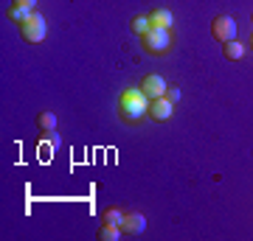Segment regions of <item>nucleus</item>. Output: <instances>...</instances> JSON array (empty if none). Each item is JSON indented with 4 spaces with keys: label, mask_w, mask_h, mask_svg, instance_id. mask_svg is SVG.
Here are the masks:
<instances>
[{
    "label": "nucleus",
    "mask_w": 253,
    "mask_h": 241,
    "mask_svg": "<svg viewBox=\"0 0 253 241\" xmlns=\"http://www.w3.org/2000/svg\"><path fill=\"white\" fill-rule=\"evenodd\" d=\"M118 112L126 124H138L144 115H149V99L141 87H129L118 99Z\"/></svg>",
    "instance_id": "nucleus-1"
},
{
    "label": "nucleus",
    "mask_w": 253,
    "mask_h": 241,
    "mask_svg": "<svg viewBox=\"0 0 253 241\" xmlns=\"http://www.w3.org/2000/svg\"><path fill=\"white\" fill-rule=\"evenodd\" d=\"M141 39H144V48L149 54H163V51H169V42H172L169 39V28H158V26H152Z\"/></svg>",
    "instance_id": "nucleus-2"
},
{
    "label": "nucleus",
    "mask_w": 253,
    "mask_h": 241,
    "mask_svg": "<svg viewBox=\"0 0 253 241\" xmlns=\"http://www.w3.org/2000/svg\"><path fill=\"white\" fill-rule=\"evenodd\" d=\"M20 34H23V39H26V42H42V39H45V20L31 11V14H28V20H23V23H20Z\"/></svg>",
    "instance_id": "nucleus-3"
},
{
    "label": "nucleus",
    "mask_w": 253,
    "mask_h": 241,
    "mask_svg": "<svg viewBox=\"0 0 253 241\" xmlns=\"http://www.w3.org/2000/svg\"><path fill=\"white\" fill-rule=\"evenodd\" d=\"M211 34H214V39H219V42H231V39H236V20L228 17V14L214 17V23H211Z\"/></svg>",
    "instance_id": "nucleus-4"
},
{
    "label": "nucleus",
    "mask_w": 253,
    "mask_h": 241,
    "mask_svg": "<svg viewBox=\"0 0 253 241\" xmlns=\"http://www.w3.org/2000/svg\"><path fill=\"white\" fill-rule=\"evenodd\" d=\"M141 90L146 93V99H161V96H166V81L158 76V73H149V76H144L141 79Z\"/></svg>",
    "instance_id": "nucleus-5"
},
{
    "label": "nucleus",
    "mask_w": 253,
    "mask_h": 241,
    "mask_svg": "<svg viewBox=\"0 0 253 241\" xmlns=\"http://www.w3.org/2000/svg\"><path fill=\"white\" fill-rule=\"evenodd\" d=\"M172 112H174V104L166 99V96L149 101V118H155V121H169Z\"/></svg>",
    "instance_id": "nucleus-6"
},
{
    "label": "nucleus",
    "mask_w": 253,
    "mask_h": 241,
    "mask_svg": "<svg viewBox=\"0 0 253 241\" xmlns=\"http://www.w3.org/2000/svg\"><path fill=\"white\" fill-rule=\"evenodd\" d=\"M146 230V219L141 213H126L124 222H121V233H129V236H138V233Z\"/></svg>",
    "instance_id": "nucleus-7"
},
{
    "label": "nucleus",
    "mask_w": 253,
    "mask_h": 241,
    "mask_svg": "<svg viewBox=\"0 0 253 241\" xmlns=\"http://www.w3.org/2000/svg\"><path fill=\"white\" fill-rule=\"evenodd\" d=\"M149 20H152V26H158V28H169L172 26V11L169 9H155L152 14H149Z\"/></svg>",
    "instance_id": "nucleus-8"
},
{
    "label": "nucleus",
    "mask_w": 253,
    "mask_h": 241,
    "mask_svg": "<svg viewBox=\"0 0 253 241\" xmlns=\"http://www.w3.org/2000/svg\"><path fill=\"white\" fill-rule=\"evenodd\" d=\"M37 124H40L42 132H54V129H56V115L51 112V109H42V112L37 115Z\"/></svg>",
    "instance_id": "nucleus-9"
},
{
    "label": "nucleus",
    "mask_w": 253,
    "mask_h": 241,
    "mask_svg": "<svg viewBox=\"0 0 253 241\" xmlns=\"http://www.w3.org/2000/svg\"><path fill=\"white\" fill-rule=\"evenodd\" d=\"M222 54H225V59H242L245 56V45L236 42V39H231V42L222 45Z\"/></svg>",
    "instance_id": "nucleus-10"
},
{
    "label": "nucleus",
    "mask_w": 253,
    "mask_h": 241,
    "mask_svg": "<svg viewBox=\"0 0 253 241\" xmlns=\"http://www.w3.org/2000/svg\"><path fill=\"white\" fill-rule=\"evenodd\" d=\"M28 14H31V9H26V6H20V3H11L9 6V20L11 23H23V20H28Z\"/></svg>",
    "instance_id": "nucleus-11"
},
{
    "label": "nucleus",
    "mask_w": 253,
    "mask_h": 241,
    "mask_svg": "<svg viewBox=\"0 0 253 241\" xmlns=\"http://www.w3.org/2000/svg\"><path fill=\"white\" fill-rule=\"evenodd\" d=\"M121 222H124V213L118 207H107L101 213V224H116V227H121Z\"/></svg>",
    "instance_id": "nucleus-12"
},
{
    "label": "nucleus",
    "mask_w": 253,
    "mask_h": 241,
    "mask_svg": "<svg viewBox=\"0 0 253 241\" xmlns=\"http://www.w3.org/2000/svg\"><path fill=\"white\" fill-rule=\"evenodd\" d=\"M118 233H121V227H116V224H101L99 239H101V241H116Z\"/></svg>",
    "instance_id": "nucleus-13"
},
{
    "label": "nucleus",
    "mask_w": 253,
    "mask_h": 241,
    "mask_svg": "<svg viewBox=\"0 0 253 241\" xmlns=\"http://www.w3.org/2000/svg\"><path fill=\"white\" fill-rule=\"evenodd\" d=\"M149 28H152V20H149V17H135V20H132V31H135L138 36H144Z\"/></svg>",
    "instance_id": "nucleus-14"
},
{
    "label": "nucleus",
    "mask_w": 253,
    "mask_h": 241,
    "mask_svg": "<svg viewBox=\"0 0 253 241\" xmlns=\"http://www.w3.org/2000/svg\"><path fill=\"white\" fill-rule=\"evenodd\" d=\"M166 99L172 101V104H177V101H180V90L177 87H166Z\"/></svg>",
    "instance_id": "nucleus-15"
},
{
    "label": "nucleus",
    "mask_w": 253,
    "mask_h": 241,
    "mask_svg": "<svg viewBox=\"0 0 253 241\" xmlns=\"http://www.w3.org/2000/svg\"><path fill=\"white\" fill-rule=\"evenodd\" d=\"M14 3H20V6H26V9H34L37 0H14Z\"/></svg>",
    "instance_id": "nucleus-16"
},
{
    "label": "nucleus",
    "mask_w": 253,
    "mask_h": 241,
    "mask_svg": "<svg viewBox=\"0 0 253 241\" xmlns=\"http://www.w3.org/2000/svg\"><path fill=\"white\" fill-rule=\"evenodd\" d=\"M251 48H253V34H251Z\"/></svg>",
    "instance_id": "nucleus-17"
},
{
    "label": "nucleus",
    "mask_w": 253,
    "mask_h": 241,
    "mask_svg": "<svg viewBox=\"0 0 253 241\" xmlns=\"http://www.w3.org/2000/svg\"><path fill=\"white\" fill-rule=\"evenodd\" d=\"M251 23H253V11H251Z\"/></svg>",
    "instance_id": "nucleus-18"
}]
</instances>
